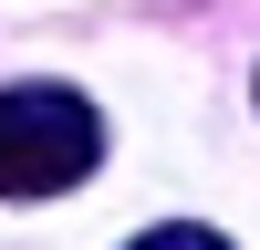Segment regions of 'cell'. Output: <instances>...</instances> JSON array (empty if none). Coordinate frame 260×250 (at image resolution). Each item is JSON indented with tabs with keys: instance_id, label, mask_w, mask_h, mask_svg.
Returning a JSON list of instances; mask_svg holds the SVG:
<instances>
[{
	"instance_id": "obj_1",
	"label": "cell",
	"mask_w": 260,
	"mask_h": 250,
	"mask_svg": "<svg viewBox=\"0 0 260 250\" xmlns=\"http://www.w3.org/2000/svg\"><path fill=\"white\" fill-rule=\"evenodd\" d=\"M94 157H104V115L83 94H62V83L0 94V198H62Z\"/></svg>"
},
{
	"instance_id": "obj_2",
	"label": "cell",
	"mask_w": 260,
	"mask_h": 250,
	"mask_svg": "<svg viewBox=\"0 0 260 250\" xmlns=\"http://www.w3.org/2000/svg\"><path fill=\"white\" fill-rule=\"evenodd\" d=\"M125 250H229L219 229H146V240H125Z\"/></svg>"
}]
</instances>
